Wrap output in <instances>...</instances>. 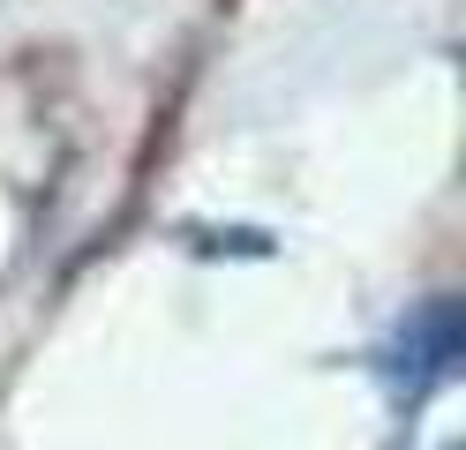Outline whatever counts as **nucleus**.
Listing matches in <instances>:
<instances>
[{
	"label": "nucleus",
	"mask_w": 466,
	"mask_h": 450,
	"mask_svg": "<svg viewBox=\"0 0 466 450\" xmlns=\"http://www.w3.org/2000/svg\"><path fill=\"white\" fill-rule=\"evenodd\" d=\"M459 360H466V315L451 293H429V300H406L391 330L369 345V375L384 383L399 413H421L436 390L459 383Z\"/></svg>",
	"instance_id": "1"
}]
</instances>
